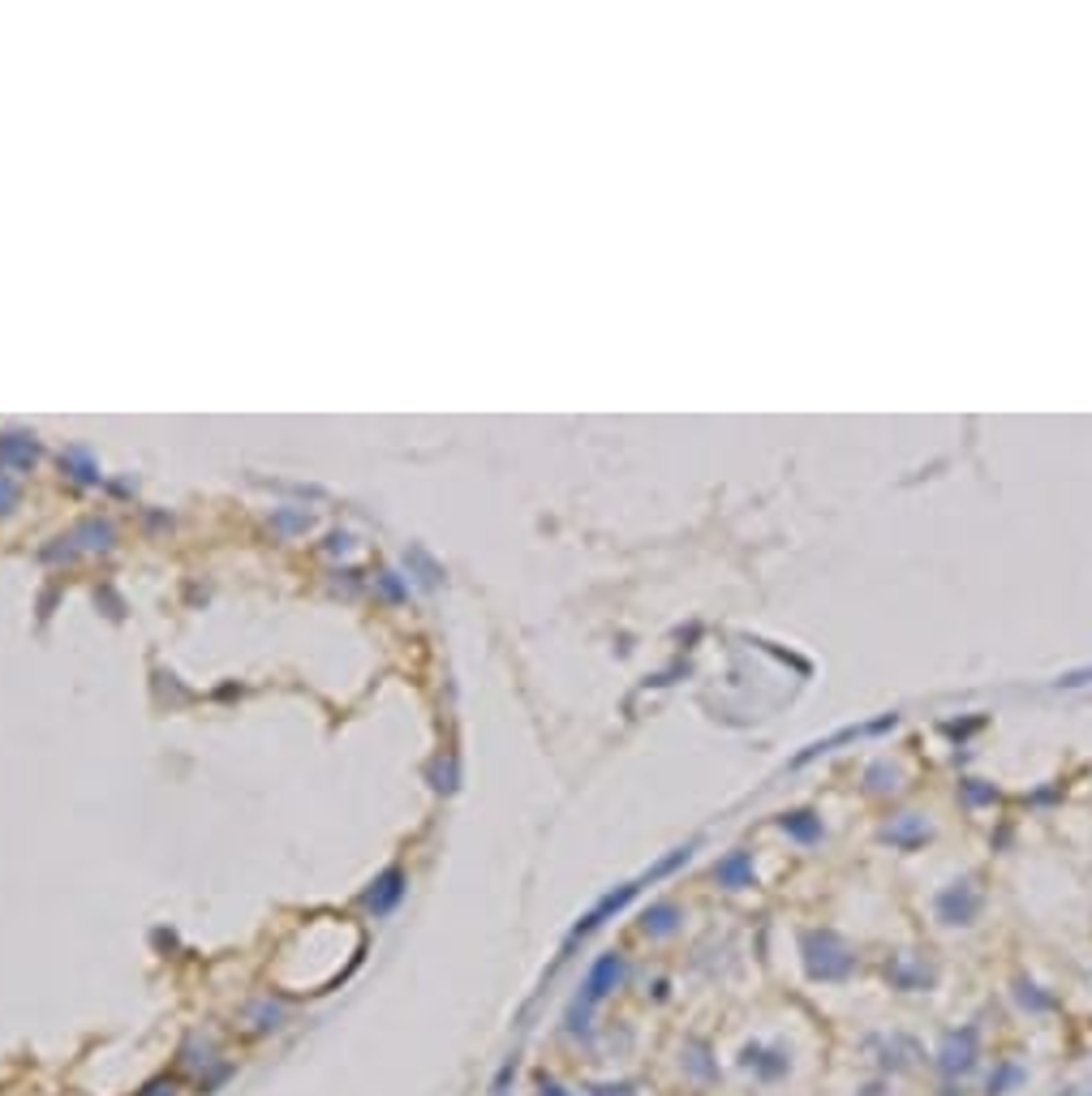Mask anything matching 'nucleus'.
<instances>
[{"mask_svg":"<svg viewBox=\"0 0 1092 1096\" xmlns=\"http://www.w3.org/2000/svg\"><path fill=\"white\" fill-rule=\"evenodd\" d=\"M177 1071L194 1079V1093L198 1096H215L233 1075H237V1062L224 1058V1053H219L211 1041H203V1037H190V1041L181 1044V1053H177Z\"/></svg>","mask_w":1092,"mask_h":1096,"instance_id":"1","label":"nucleus"},{"mask_svg":"<svg viewBox=\"0 0 1092 1096\" xmlns=\"http://www.w3.org/2000/svg\"><path fill=\"white\" fill-rule=\"evenodd\" d=\"M804 968L813 981H843L852 972V954L834 941V933H809L804 938Z\"/></svg>","mask_w":1092,"mask_h":1096,"instance_id":"2","label":"nucleus"},{"mask_svg":"<svg viewBox=\"0 0 1092 1096\" xmlns=\"http://www.w3.org/2000/svg\"><path fill=\"white\" fill-rule=\"evenodd\" d=\"M977 1066V1028H963V1032H950L942 1049H937V1071L946 1079H963L968 1071Z\"/></svg>","mask_w":1092,"mask_h":1096,"instance_id":"3","label":"nucleus"},{"mask_svg":"<svg viewBox=\"0 0 1092 1096\" xmlns=\"http://www.w3.org/2000/svg\"><path fill=\"white\" fill-rule=\"evenodd\" d=\"M740 1066H744V1071H753L762 1084H779L782 1075L791 1071V1058H787L782 1049H770V1044L753 1041V1044H744V1049H740Z\"/></svg>","mask_w":1092,"mask_h":1096,"instance_id":"4","label":"nucleus"},{"mask_svg":"<svg viewBox=\"0 0 1092 1096\" xmlns=\"http://www.w3.org/2000/svg\"><path fill=\"white\" fill-rule=\"evenodd\" d=\"M400 894H405V873H400V869H387L374 886L365 890V907H370L374 916H387V912L400 903Z\"/></svg>","mask_w":1092,"mask_h":1096,"instance_id":"5","label":"nucleus"},{"mask_svg":"<svg viewBox=\"0 0 1092 1096\" xmlns=\"http://www.w3.org/2000/svg\"><path fill=\"white\" fill-rule=\"evenodd\" d=\"M1019 1079H1024V1066H1019V1062H1011V1058L998 1062V1071L989 1075V1096H1006Z\"/></svg>","mask_w":1092,"mask_h":1096,"instance_id":"6","label":"nucleus"},{"mask_svg":"<svg viewBox=\"0 0 1092 1096\" xmlns=\"http://www.w3.org/2000/svg\"><path fill=\"white\" fill-rule=\"evenodd\" d=\"M714 873H719V882H723V886H731V890L748 886V856H744V851H735V856H727V860H723V864H719Z\"/></svg>","mask_w":1092,"mask_h":1096,"instance_id":"7","label":"nucleus"},{"mask_svg":"<svg viewBox=\"0 0 1092 1096\" xmlns=\"http://www.w3.org/2000/svg\"><path fill=\"white\" fill-rule=\"evenodd\" d=\"M250 1028H254V1032H280V1028H284V1010H280L271 997H262L259 1010L250 1015Z\"/></svg>","mask_w":1092,"mask_h":1096,"instance_id":"8","label":"nucleus"},{"mask_svg":"<svg viewBox=\"0 0 1092 1096\" xmlns=\"http://www.w3.org/2000/svg\"><path fill=\"white\" fill-rule=\"evenodd\" d=\"M641 929H645V933H671V929H676V907H667V903H663V907H650V912L641 916Z\"/></svg>","mask_w":1092,"mask_h":1096,"instance_id":"9","label":"nucleus"},{"mask_svg":"<svg viewBox=\"0 0 1092 1096\" xmlns=\"http://www.w3.org/2000/svg\"><path fill=\"white\" fill-rule=\"evenodd\" d=\"M134 1096H181V1075H156V1079H147Z\"/></svg>","mask_w":1092,"mask_h":1096,"instance_id":"10","label":"nucleus"},{"mask_svg":"<svg viewBox=\"0 0 1092 1096\" xmlns=\"http://www.w3.org/2000/svg\"><path fill=\"white\" fill-rule=\"evenodd\" d=\"M520 1071V1058H508L504 1066H499V1075H495V1084H490V1096H508V1084L517 1079Z\"/></svg>","mask_w":1092,"mask_h":1096,"instance_id":"11","label":"nucleus"},{"mask_svg":"<svg viewBox=\"0 0 1092 1096\" xmlns=\"http://www.w3.org/2000/svg\"><path fill=\"white\" fill-rule=\"evenodd\" d=\"M804 817H809V813H791V817H782V826H787V830H796L800 838H817V826H813V822H804Z\"/></svg>","mask_w":1092,"mask_h":1096,"instance_id":"12","label":"nucleus"},{"mask_svg":"<svg viewBox=\"0 0 1092 1096\" xmlns=\"http://www.w3.org/2000/svg\"><path fill=\"white\" fill-rule=\"evenodd\" d=\"M589 1096H636V1088L632 1084H594Z\"/></svg>","mask_w":1092,"mask_h":1096,"instance_id":"13","label":"nucleus"},{"mask_svg":"<svg viewBox=\"0 0 1092 1096\" xmlns=\"http://www.w3.org/2000/svg\"><path fill=\"white\" fill-rule=\"evenodd\" d=\"M1019 1002H1024V1006H1033V1010H1049V1002L1037 993V985H1019Z\"/></svg>","mask_w":1092,"mask_h":1096,"instance_id":"14","label":"nucleus"},{"mask_svg":"<svg viewBox=\"0 0 1092 1096\" xmlns=\"http://www.w3.org/2000/svg\"><path fill=\"white\" fill-rule=\"evenodd\" d=\"M538 1096H573V1093H568V1088H564V1084H560V1079H551V1075H542V1079H538Z\"/></svg>","mask_w":1092,"mask_h":1096,"instance_id":"15","label":"nucleus"}]
</instances>
